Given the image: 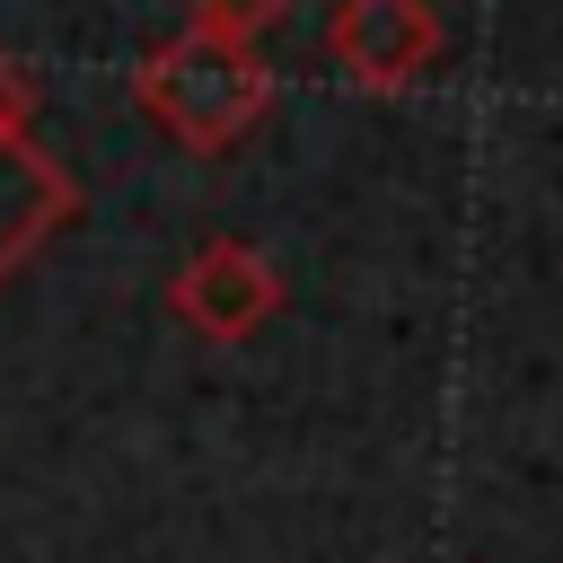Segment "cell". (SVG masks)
<instances>
[{"mask_svg": "<svg viewBox=\"0 0 563 563\" xmlns=\"http://www.w3.org/2000/svg\"><path fill=\"white\" fill-rule=\"evenodd\" d=\"M132 97H141V114H150L176 150L220 158V150H238V141L264 123L273 70H264L255 44H220V35H194V26H185L176 44H158V53L132 70Z\"/></svg>", "mask_w": 563, "mask_h": 563, "instance_id": "6da1fadb", "label": "cell"}, {"mask_svg": "<svg viewBox=\"0 0 563 563\" xmlns=\"http://www.w3.org/2000/svg\"><path fill=\"white\" fill-rule=\"evenodd\" d=\"M167 308H176L202 343H246V334L282 308V273H273V255L246 246V238H202V246L176 264Z\"/></svg>", "mask_w": 563, "mask_h": 563, "instance_id": "7a4b0ae2", "label": "cell"}, {"mask_svg": "<svg viewBox=\"0 0 563 563\" xmlns=\"http://www.w3.org/2000/svg\"><path fill=\"white\" fill-rule=\"evenodd\" d=\"M325 53L352 88L396 97L440 62V9L431 0H334L325 18Z\"/></svg>", "mask_w": 563, "mask_h": 563, "instance_id": "3957f363", "label": "cell"}, {"mask_svg": "<svg viewBox=\"0 0 563 563\" xmlns=\"http://www.w3.org/2000/svg\"><path fill=\"white\" fill-rule=\"evenodd\" d=\"M79 211V176L44 141H0V282L35 264Z\"/></svg>", "mask_w": 563, "mask_h": 563, "instance_id": "277c9868", "label": "cell"}, {"mask_svg": "<svg viewBox=\"0 0 563 563\" xmlns=\"http://www.w3.org/2000/svg\"><path fill=\"white\" fill-rule=\"evenodd\" d=\"M282 18L290 0H194V35H220V44H264Z\"/></svg>", "mask_w": 563, "mask_h": 563, "instance_id": "5b68a950", "label": "cell"}, {"mask_svg": "<svg viewBox=\"0 0 563 563\" xmlns=\"http://www.w3.org/2000/svg\"><path fill=\"white\" fill-rule=\"evenodd\" d=\"M0 141H35V70L0 53Z\"/></svg>", "mask_w": 563, "mask_h": 563, "instance_id": "8992f818", "label": "cell"}]
</instances>
